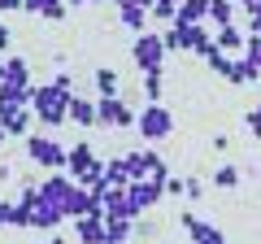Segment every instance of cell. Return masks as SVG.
I'll return each mask as SVG.
<instances>
[{"instance_id": "cell-21", "label": "cell", "mask_w": 261, "mask_h": 244, "mask_svg": "<svg viewBox=\"0 0 261 244\" xmlns=\"http://www.w3.org/2000/svg\"><path fill=\"white\" fill-rule=\"evenodd\" d=\"M200 57H205V61H209V70H214L218 79H231L235 61H231V57H226V53H222V48H218V44H214V48H205V53H200Z\"/></svg>"}, {"instance_id": "cell-7", "label": "cell", "mask_w": 261, "mask_h": 244, "mask_svg": "<svg viewBox=\"0 0 261 244\" xmlns=\"http://www.w3.org/2000/svg\"><path fill=\"white\" fill-rule=\"evenodd\" d=\"M74 188H79V183L70 175H44V179H39V197H44L48 205H57L61 214H65V205H70V197H74Z\"/></svg>"}, {"instance_id": "cell-22", "label": "cell", "mask_w": 261, "mask_h": 244, "mask_svg": "<svg viewBox=\"0 0 261 244\" xmlns=\"http://www.w3.org/2000/svg\"><path fill=\"white\" fill-rule=\"evenodd\" d=\"M257 79H261V66H257V61H248V57H240L226 83H235V87H240V83H257Z\"/></svg>"}, {"instance_id": "cell-23", "label": "cell", "mask_w": 261, "mask_h": 244, "mask_svg": "<svg viewBox=\"0 0 261 244\" xmlns=\"http://www.w3.org/2000/svg\"><path fill=\"white\" fill-rule=\"evenodd\" d=\"M105 179H109L113 188H126V183H130V166H126V157H109V161H105Z\"/></svg>"}, {"instance_id": "cell-27", "label": "cell", "mask_w": 261, "mask_h": 244, "mask_svg": "<svg viewBox=\"0 0 261 244\" xmlns=\"http://www.w3.org/2000/svg\"><path fill=\"white\" fill-rule=\"evenodd\" d=\"M214 183H218V188H235V183H240V166H218L214 170Z\"/></svg>"}, {"instance_id": "cell-31", "label": "cell", "mask_w": 261, "mask_h": 244, "mask_svg": "<svg viewBox=\"0 0 261 244\" xmlns=\"http://www.w3.org/2000/svg\"><path fill=\"white\" fill-rule=\"evenodd\" d=\"M244 57L261 66V35H248V44H244Z\"/></svg>"}, {"instance_id": "cell-20", "label": "cell", "mask_w": 261, "mask_h": 244, "mask_svg": "<svg viewBox=\"0 0 261 244\" xmlns=\"http://www.w3.org/2000/svg\"><path fill=\"white\" fill-rule=\"evenodd\" d=\"M118 18H122V27H126L130 35H144V31H148V9L126 5V9H118Z\"/></svg>"}, {"instance_id": "cell-34", "label": "cell", "mask_w": 261, "mask_h": 244, "mask_svg": "<svg viewBox=\"0 0 261 244\" xmlns=\"http://www.w3.org/2000/svg\"><path fill=\"white\" fill-rule=\"evenodd\" d=\"M135 235H144V240H157V223H140V218H135Z\"/></svg>"}, {"instance_id": "cell-43", "label": "cell", "mask_w": 261, "mask_h": 244, "mask_svg": "<svg viewBox=\"0 0 261 244\" xmlns=\"http://www.w3.org/2000/svg\"><path fill=\"white\" fill-rule=\"evenodd\" d=\"M166 5H183V0H166Z\"/></svg>"}, {"instance_id": "cell-35", "label": "cell", "mask_w": 261, "mask_h": 244, "mask_svg": "<svg viewBox=\"0 0 261 244\" xmlns=\"http://www.w3.org/2000/svg\"><path fill=\"white\" fill-rule=\"evenodd\" d=\"M205 197V183H200V179H187V201H200Z\"/></svg>"}, {"instance_id": "cell-15", "label": "cell", "mask_w": 261, "mask_h": 244, "mask_svg": "<svg viewBox=\"0 0 261 244\" xmlns=\"http://www.w3.org/2000/svg\"><path fill=\"white\" fill-rule=\"evenodd\" d=\"M214 44L222 48L226 57H231V53H244V44H248V35H244V31L235 27V22H231V27H218V39H214Z\"/></svg>"}, {"instance_id": "cell-24", "label": "cell", "mask_w": 261, "mask_h": 244, "mask_svg": "<svg viewBox=\"0 0 261 244\" xmlns=\"http://www.w3.org/2000/svg\"><path fill=\"white\" fill-rule=\"evenodd\" d=\"M187 235H192L196 244H226V231H222V227H214V223H196Z\"/></svg>"}, {"instance_id": "cell-3", "label": "cell", "mask_w": 261, "mask_h": 244, "mask_svg": "<svg viewBox=\"0 0 261 244\" xmlns=\"http://www.w3.org/2000/svg\"><path fill=\"white\" fill-rule=\"evenodd\" d=\"M161 39H166V53H205V48H214L209 27H170L161 31Z\"/></svg>"}, {"instance_id": "cell-10", "label": "cell", "mask_w": 261, "mask_h": 244, "mask_svg": "<svg viewBox=\"0 0 261 244\" xmlns=\"http://www.w3.org/2000/svg\"><path fill=\"white\" fill-rule=\"evenodd\" d=\"M100 209H105V218H130L135 223V205H130V192L126 188H109L105 192V201H100Z\"/></svg>"}, {"instance_id": "cell-6", "label": "cell", "mask_w": 261, "mask_h": 244, "mask_svg": "<svg viewBox=\"0 0 261 244\" xmlns=\"http://www.w3.org/2000/svg\"><path fill=\"white\" fill-rule=\"evenodd\" d=\"M140 113L130 109L122 96H96V122L100 127H135Z\"/></svg>"}, {"instance_id": "cell-39", "label": "cell", "mask_w": 261, "mask_h": 244, "mask_svg": "<svg viewBox=\"0 0 261 244\" xmlns=\"http://www.w3.org/2000/svg\"><path fill=\"white\" fill-rule=\"evenodd\" d=\"M235 5H240L244 13H257V9H261V0H235Z\"/></svg>"}, {"instance_id": "cell-42", "label": "cell", "mask_w": 261, "mask_h": 244, "mask_svg": "<svg viewBox=\"0 0 261 244\" xmlns=\"http://www.w3.org/2000/svg\"><path fill=\"white\" fill-rule=\"evenodd\" d=\"M48 244H70V240H61V235H53V240H48Z\"/></svg>"}, {"instance_id": "cell-9", "label": "cell", "mask_w": 261, "mask_h": 244, "mask_svg": "<svg viewBox=\"0 0 261 244\" xmlns=\"http://www.w3.org/2000/svg\"><path fill=\"white\" fill-rule=\"evenodd\" d=\"M92 166H96V153H92V144H87V140H79L74 149L65 153V175L74 179V183H79V179H83Z\"/></svg>"}, {"instance_id": "cell-25", "label": "cell", "mask_w": 261, "mask_h": 244, "mask_svg": "<svg viewBox=\"0 0 261 244\" xmlns=\"http://www.w3.org/2000/svg\"><path fill=\"white\" fill-rule=\"evenodd\" d=\"M209 22L231 27V22H235V0H209Z\"/></svg>"}, {"instance_id": "cell-38", "label": "cell", "mask_w": 261, "mask_h": 244, "mask_svg": "<svg viewBox=\"0 0 261 244\" xmlns=\"http://www.w3.org/2000/svg\"><path fill=\"white\" fill-rule=\"evenodd\" d=\"M9 39H13V35H9V27L0 22V53H9Z\"/></svg>"}, {"instance_id": "cell-2", "label": "cell", "mask_w": 261, "mask_h": 244, "mask_svg": "<svg viewBox=\"0 0 261 244\" xmlns=\"http://www.w3.org/2000/svg\"><path fill=\"white\" fill-rule=\"evenodd\" d=\"M130 57H135V66H140L144 75H161V70H166V39H161L157 31H144V35H135V44H130Z\"/></svg>"}, {"instance_id": "cell-16", "label": "cell", "mask_w": 261, "mask_h": 244, "mask_svg": "<svg viewBox=\"0 0 261 244\" xmlns=\"http://www.w3.org/2000/svg\"><path fill=\"white\" fill-rule=\"evenodd\" d=\"M0 227H31V209L18 201H0Z\"/></svg>"}, {"instance_id": "cell-41", "label": "cell", "mask_w": 261, "mask_h": 244, "mask_svg": "<svg viewBox=\"0 0 261 244\" xmlns=\"http://www.w3.org/2000/svg\"><path fill=\"white\" fill-rule=\"evenodd\" d=\"M5 140H9V131H5V127H0V149H5Z\"/></svg>"}, {"instance_id": "cell-18", "label": "cell", "mask_w": 261, "mask_h": 244, "mask_svg": "<svg viewBox=\"0 0 261 244\" xmlns=\"http://www.w3.org/2000/svg\"><path fill=\"white\" fill-rule=\"evenodd\" d=\"M130 235H135L130 218H105V244H126Z\"/></svg>"}, {"instance_id": "cell-33", "label": "cell", "mask_w": 261, "mask_h": 244, "mask_svg": "<svg viewBox=\"0 0 261 244\" xmlns=\"http://www.w3.org/2000/svg\"><path fill=\"white\" fill-rule=\"evenodd\" d=\"M53 83L61 87V92H70V96H74V75H70V70H61V75H53Z\"/></svg>"}, {"instance_id": "cell-44", "label": "cell", "mask_w": 261, "mask_h": 244, "mask_svg": "<svg viewBox=\"0 0 261 244\" xmlns=\"http://www.w3.org/2000/svg\"><path fill=\"white\" fill-rule=\"evenodd\" d=\"M187 244H196V240H187Z\"/></svg>"}, {"instance_id": "cell-28", "label": "cell", "mask_w": 261, "mask_h": 244, "mask_svg": "<svg viewBox=\"0 0 261 244\" xmlns=\"http://www.w3.org/2000/svg\"><path fill=\"white\" fill-rule=\"evenodd\" d=\"M144 96H148V105L161 101V75H144Z\"/></svg>"}, {"instance_id": "cell-29", "label": "cell", "mask_w": 261, "mask_h": 244, "mask_svg": "<svg viewBox=\"0 0 261 244\" xmlns=\"http://www.w3.org/2000/svg\"><path fill=\"white\" fill-rule=\"evenodd\" d=\"M65 5H70V0H57V5H48L39 18H44V22H61V18H65Z\"/></svg>"}, {"instance_id": "cell-37", "label": "cell", "mask_w": 261, "mask_h": 244, "mask_svg": "<svg viewBox=\"0 0 261 244\" xmlns=\"http://www.w3.org/2000/svg\"><path fill=\"white\" fill-rule=\"evenodd\" d=\"M248 35H261V9L248 13Z\"/></svg>"}, {"instance_id": "cell-32", "label": "cell", "mask_w": 261, "mask_h": 244, "mask_svg": "<svg viewBox=\"0 0 261 244\" xmlns=\"http://www.w3.org/2000/svg\"><path fill=\"white\" fill-rule=\"evenodd\" d=\"M248 131H252V140H261V105L248 109Z\"/></svg>"}, {"instance_id": "cell-40", "label": "cell", "mask_w": 261, "mask_h": 244, "mask_svg": "<svg viewBox=\"0 0 261 244\" xmlns=\"http://www.w3.org/2000/svg\"><path fill=\"white\" fill-rule=\"evenodd\" d=\"M13 179V166H5V161H0V183H9Z\"/></svg>"}, {"instance_id": "cell-19", "label": "cell", "mask_w": 261, "mask_h": 244, "mask_svg": "<svg viewBox=\"0 0 261 244\" xmlns=\"http://www.w3.org/2000/svg\"><path fill=\"white\" fill-rule=\"evenodd\" d=\"M5 83L35 87V83H31V66H27V57H9V61H5Z\"/></svg>"}, {"instance_id": "cell-1", "label": "cell", "mask_w": 261, "mask_h": 244, "mask_svg": "<svg viewBox=\"0 0 261 244\" xmlns=\"http://www.w3.org/2000/svg\"><path fill=\"white\" fill-rule=\"evenodd\" d=\"M31 109H35V122L44 131L70 122V92H61L57 83H35L31 87Z\"/></svg>"}, {"instance_id": "cell-4", "label": "cell", "mask_w": 261, "mask_h": 244, "mask_svg": "<svg viewBox=\"0 0 261 244\" xmlns=\"http://www.w3.org/2000/svg\"><path fill=\"white\" fill-rule=\"evenodd\" d=\"M135 127H140V135H144L148 144H152V140H166V135L174 131V113H170L161 101H152V105H144V109H140Z\"/></svg>"}, {"instance_id": "cell-12", "label": "cell", "mask_w": 261, "mask_h": 244, "mask_svg": "<svg viewBox=\"0 0 261 244\" xmlns=\"http://www.w3.org/2000/svg\"><path fill=\"white\" fill-rule=\"evenodd\" d=\"M209 22V0H183L170 27H205Z\"/></svg>"}, {"instance_id": "cell-26", "label": "cell", "mask_w": 261, "mask_h": 244, "mask_svg": "<svg viewBox=\"0 0 261 244\" xmlns=\"http://www.w3.org/2000/svg\"><path fill=\"white\" fill-rule=\"evenodd\" d=\"M96 92L100 96H118V70H109V66L96 70Z\"/></svg>"}, {"instance_id": "cell-8", "label": "cell", "mask_w": 261, "mask_h": 244, "mask_svg": "<svg viewBox=\"0 0 261 244\" xmlns=\"http://www.w3.org/2000/svg\"><path fill=\"white\" fill-rule=\"evenodd\" d=\"M130 192V205H135V214H148L152 205H161V197H166V183H157V179H135V183H126Z\"/></svg>"}, {"instance_id": "cell-13", "label": "cell", "mask_w": 261, "mask_h": 244, "mask_svg": "<svg viewBox=\"0 0 261 244\" xmlns=\"http://www.w3.org/2000/svg\"><path fill=\"white\" fill-rule=\"evenodd\" d=\"M74 240L79 244H105V214L74 218Z\"/></svg>"}, {"instance_id": "cell-5", "label": "cell", "mask_w": 261, "mask_h": 244, "mask_svg": "<svg viewBox=\"0 0 261 244\" xmlns=\"http://www.w3.org/2000/svg\"><path fill=\"white\" fill-rule=\"evenodd\" d=\"M65 153L70 149H61L53 135H27V157L44 170H65Z\"/></svg>"}, {"instance_id": "cell-30", "label": "cell", "mask_w": 261, "mask_h": 244, "mask_svg": "<svg viewBox=\"0 0 261 244\" xmlns=\"http://www.w3.org/2000/svg\"><path fill=\"white\" fill-rule=\"evenodd\" d=\"M166 197H187V179L170 175V179H166Z\"/></svg>"}, {"instance_id": "cell-36", "label": "cell", "mask_w": 261, "mask_h": 244, "mask_svg": "<svg viewBox=\"0 0 261 244\" xmlns=\"http://www.w3.org/2000/svg\"><path fill=\"white\" fill-rule=\"evenodd\" d=\"M196 223H200V218H196V214H187V209H183V214H178V227H183V231H192Z\"/></svg>"}, {"instance_id": "cell-14", "label": "cell", "mask_w": 261, "mask_h": 244, "mask_svg": "<svg viewBox=\"0 0 261 244\" xmlns=\"http://www.w3.org/2000/svg\"><path fill=\"white\" fill-rule=\"evenodd\" d=\"M0 127L13 135V140H27L31 127H35V109H22V113H9V118H0Z\"/></svg>"}, {"instance_id": "cell-11", "label": "cell", "mask_w": 261, "mask_h": 244, "mask_svg": "<svg viewBox=\"0 0 261 244\" xmlns=\"http://www.w3.org/2000/svg\"><path fill=\"white\" fill-rule=\"evenodd\" d=\"M22 109H31V87L0 83V118H9V113H22Z\"/></svg>"}, {"instance_id": "cell-17", "label": "cell", "mask_w": 261, "mask_h": 244, "mask_svg": "<svg viewBox=\"0 0 261 244\" xmlns=\"http://www.w3.org/2000/svg\"><path fill=\"white\" fill-rule=\"evenodd\" d=\"M70 122H79V127H100V122H96V101L70 96Z\"/></svg>"}]
</instances>
